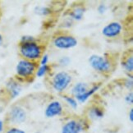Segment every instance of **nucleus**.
Returning <instances> with one entry per match:
<instances>
[{"label":"nucleus","mask_w":133,"mask_h":133,"mask_svg":"<svg viewBox=\"0 0 133 133\" xmlns=\"http://www.w3.org/2000/svg\"><path fill=\"white\" fill-rule=\"evenodd\" d=\"M54 44L60 49H69L77 45V39L71 35H59L54 39Z\"/></svg>","instance_id":"5"},{"label":"nucleus","mask_w":133,"mask_h":133,"mask_svg":"<svg viewBox=\"0 0 133 133\" xmlns=\"http://www.w3.org/2000/svg\"><path fill=\"white\" fill-rule=\"evenodd\" d=\"M20 54L22 57L29 61L39 58L42 55V49L36 42H25L20 46Z\"/></svg>","instance_id":"1"},{"label":"nucleus","mask_w":133,"mask_h":133,"mask_svg":"<svg viewBox=\"0 0 133 133\" xmlns=\"http://www.w3.org/2000/svg\"><path fill=\"white\" fill-rule=\"evenodd\" d=\"M122 25L117 22H112L108 24L102 30V34L105 37L108 38H114L122 32Z\"/></svg>","instance_id":"7"},{"label":"nucleus","mask_w":133,"mask_h":133,"mask_svg":"<svg viewBox=\"0 0 133 133\" xmlns=\"http://www.w3.org/2000/svg\"><path fill=\"white\" fill-rule=\"evenodd\" d=\"M7 89L9 92L10 95H11V98L14 99L19 95L22 87L17 81H15L13 80H10L7 84Z\"/></svg>","instance_id":"10"},{"label":"nucleus","mask_w":133,"mask_h":133,"mask_svg":"<svg viewBox=\"0 0 133 133\" xmlns=\"http://www.w3.org/2000/svg\"><path fill=\"white\" fill-rule=\"evenodd\" d=\"M63 112V106L59 101H53L46 107L44 114L47 117H54L59 116Z\"/></svg>","instance_id":"9"},{"label":"nucleus","mask_w":133,"mask_h":133,"mask_svg":"<svg viewBox=\"0 0 133 133\" xmlns=\"http://www.w3.org/2000/svg\"><path fill=\"white\" fill-rule=\"evenodd\" d=\"M106 9H107V7H106L105 4H100L99 6L98 7V12L100 14H103V13L105 12Z\"/></svg>","instance_id":"23"},{"label":"nucleus","mask_w":133,"mask_h":133,"mask_svg":"<svg viewBox=\"0 0 133 133\" xmlns=\"http://www.w3.org/2000/svg\"><path fill=\"white\" fill-rule=\"evenodd\" d=\"M99 85H95V86H93L92 88L89 89L87 91H86L85 94L81 95H80L78 97H76V100H77L79 103H85V102L87 100L90 98V97L95 93V92H96L97 90H99Z\"/></svg>","instance_id":"12"},{"label":"nucleus","mask_w":133,"mask_h":133,"mask_svg":"<svg viewBox=\"0 0 133 133\" xmlns=\"http://www.w3.org/2000/svg\"><path fill=\"white\" fill-rule=\"evenodd\" d=\"M132 95H133L132 93H130V94H128L125 97V100H126V102H127V104H131L133 103V96Z\"/></svg>","instance_id":"22"},{"label":"nucleus","mask_w":133,"mask_h":133,"mask_svg":"<svg viewBox=\"0 0 133 133\" xmlns=\"http://www.w3.org/2000/svg\"><path fill=\"white\" fill-rule=\"evenodd\" d=\"M2 42H3V37H2V35H0V45L2 44Z\"/></svg>","instance_id":"28"},{"label":"nucleus","mask_w":133,"mask_h":133,"mask_svg":"<svg viewBox=\"0 0 133 133\" xmlns=\"http://www.w3.org/2000/svg\"><path fill=\"white\" fill-rule=\"evenodd\" d=\"M49 69V68L48 65L40 66L36 71V76H38V77H43V76L47 73Z\"/></svg>","instance_id":"17"},{"label":"nucleus","mask_w":133,"mask_h":133,"mask_svg":"<svg viewBox=\"0 0 133 133\" xmlns=\"http://www.w3.org/2000/svg\"><path fill=\"white\" fill-rule=\"evenodd\" d=\"M35 68H36V66L32 61L22 59L19 61L16 66V71L20 77L27 78L33 76L35 71Z\"/></svg>","instance_id":"3"},{"label":"nucleus","mask_w":133,"mask_h":133,"mask_svg":"<svg viewBox=\"0 0 133 133\" xmlns=\"http://www.w3.org/2000/svg\"><path fill=\"white\" fill-rule=\"evenodd\" d=\"M48 62H49V56L47 54H44V56H42L41 61H40V65L41 66L47 65Z\"/></svg>","instance_id":"20"},{"label":"nucleus","mask_w":133,"mask_h":133,"mask_svg":"<svg viewBox=\"0 0 133 133\" xmlns=\"http://www.w3.org/2000/svg\"><path fill=\"white\" fill-rule=\"evenodd\" d=\"M71 81V76L66 71H59L56 73L52 81L53 88L58 92H62L68 87Z\"/></svg>","instance_id":"2"},{"label":"nucleus","mask_w":133,"mask_h":133,"mask_svg":"<svg viewBox=\"0 0 133 133\" xmlns=\"http://www.w3.org/2000/svg\"><path fill=\"white\" fill-rule=\"evenodd\" d=\"M26 119V112L22 107L14 106L9 111L8 114V121L10 123L17 125L21 124Z\"/></svg>","instance_id":"6"},{"label":"nucleus","mask_w":133,"mask_h":133,"mask_svg":"<svg viewBox=\"0 0 133 133\" xmlns=\"http://www.w3.org/2000/svg\"><path fill=\"white\" fill-rule=\"evenodd\" d=\"M88 90L89 89H88L87 84L83 83V82H79L73 86L72 90H71V93L75 95V97H78L81 95L85 94Z\"/></svg>","instance_id":"11"},{"label":"nucleus","mask_w":133,"mask_h":133,"mask_svg":"<svg viewBox=\"0 0 133 133\" xmlns=\"http://www.w3.org/2000/svg\"><path fill=\"white\" fill-rule=\"evenodd\" d=\"M64 99H65V101H66V103H68L73 109H77V107H78L77 101H76L74 98H72V97H70V96H65V97H64Z\"/></svg>","instance_id":"16"},{"label":"nucleus","mask_w":133,"mask_h":133,"mask_svg":"<svg viewBox=\"0 0 133 133\" xmlns=\"http://www.w3.org/2000/svg\"><path fill=\"white\" fill-rule=\"evenodd\" d=\"M126 86L127 88H131V86H132V81H129V80H127V82H126Z\"/></svg>","instance_id":"25"},{"label":"nucleus","mask_w":133,"mask_h":133,"mask_svg":"<svg viewBox=\"0 0 133 133\" xmlns=\"http://www.w3.org/2000/svg\"><path fill=\"white\" fill-rule=\"evenodd\" d=\"M3 128H4V123H3V122L2 120H0V133L3 132Z\"/></svg>","instance_id":"27"},{"label":"nucleus","mask_w":133,"mask_h":133,"mask_svg":"<svg viewBox=\"0 0 133 133\" xmlns=\"http://www.w3.org/2000/svg\"><path fill=\"white\" fill-rule=\"evenodd\" d=\"M69 63H70V60H69L68 58H66V57L63 58L62 59H61V61H60V63H62L63 65H68Z\"/></svg>","instance_id":"24"},{"label":"nucleus","mask_w":133,"mask_h":133,"mask_svg":"<svg viewBox=\"0 0 133 133\" xmlns=\"http://www.w3.org/2000/svg\"><path fill=\"white\" fill-rule=\"evenodd\" d=\"M122 65L127 71L131 72L133 70V57L132 56H130V57L127 58L124 62L122 63Z\"/></svg>","instance_id":"15"},{"label":"nucleus","mask_w":133,"mask_h":133,"mask_svg":"<svg viewBox=\"0 0 133 133\" xmlns=\"http://www.w3.org/2000/svg\"><path fill=\"white\" fill-rule=\"evenodd\" d=\"M90 65L95 71L102 73L109 72L111 69V63L109 61L99 55H92L89 58Z\"/></svg>","instance_id":"4"},{"label":"nucleus","mask_w":133,"mask_h":133,"mask_svg":"<svg viewBox=\"0 0 133 133\" xmlns=\"http://www.w3.org/2000/svg\"><path fill=\"white\" fill-rule=\"evenodd\" d=\"M33 41H35V39L32 36H27V35H25V36H23L22 38V43H25V42H33Z\"/></svg>","instance_id":"21"},{"label":"nucleus","mask_w":133,"mask_h":133,"mask_svg":"<svg viewBox=\"0 0 133 133\" xmlns=\"http://www.w3.org/2000/svg\"><path fill=\"white\" fill-rule=\"evenodd\" d=\"M83 131V125L76 120H70L63 126L61 133H81Z\"/></svg>","instance_id":"8"},{"label":"nucleus","mask_w":133,"mask_h":133,"mask_svg":"<svg viewBox=\"0 0 133 133\" xmlns=\"http://www.w3.org/2000/svg\"><path fill=\"white\" fill-rule=\"evenodd\" d=\"M35 133H39V132H35Z\"/></svg>","instance_id":"30"},{"label":"nucleus","mask_w":133,"mask_h":133,"mask_svg":"<svg viewBox=\"0 0 133 133\" xmlns=\"http://www.w3.org/2000/svg\"><path fill=\"white\" fill-rule=\"evenodd\" d=\"M0 112H1V108H0Z\"/></svg>","instance_id":"29"},{"label":"nucleus","mask_w":133,"mask_h":133,"mask_svg":"<svg viewBox=\"0 0 133 133\" xmlns=\"http://www.w3.org/2000/svg\"><path fill=\"white\" fill-rule=\"evenodd\" d=\"M6 133H25V131L18 128V127H11V128L7 130Z\"/></svg>","instance_id":"19"},{"label":"nucleus","mask_w":133,"mask_h":133,"mask_svg":"<svg viewBox=\"0 0 133 133\" xmlns=\"http://www.w3.org/2000/svg\"><path fill=\"white\" fill-rule=\"evenodd\" d=\"M129 119H130L131 122H133V109H131L130 112H129Z\"/></svg>","instance_id":"26"},{"label":"nucleus","mask_w":133,"mask_h":133,"mask_svg":"<svg viewBox=\"0 0 133 133\" xmlns=\"http://www.w3.org/2000/svg\"><path fill=\"white\" fill-rule=\"evenodd\" d=\"M35 12L39 15H41V16H46V15H49L51 11L49 8L46 7H37L35 8Z\"/></svg>","instance_id":"18"},{"label":"nucleus","mask_w":133,"mask_h":133,"mask_svg":"<svg viewBox=\"0 0 133 133\" xmlns=\"http://www.w3.org/2000/svg\"><path fill=\"white\" fill-rule=\"evenodd\" d=\"M84 13H85V8L82 7H77L75 9H73L69 15L72 19L76 20V21H80V20L82 19Z\"/></svg>","instance_id":"13"},{"label":"nucleus","mask_w":133,"mask_h":133,"mask_svg":"<svg viewBox=\"0 0 133 133\" xmlns=\"http://www.w3.org/2000/svg\"><path fill=\"white\" fill-rule=\"evenodd\" d=\"M104 110L99 107H94L89 111V116L92 119H99L104 117Z\"/></svg>","instance_id":"14"}]
</instances>
